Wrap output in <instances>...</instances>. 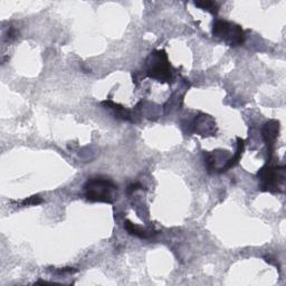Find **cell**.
Returning a JSON list of instances; mask_svg holds the SVG:
<instances>
[{
  "instance_id": "obj_1",
  "label": "cell",
  "mask_w": 286,
  "mask_h": 286,
  "mask_svg": "<svg viewBox=\"0 0 286 286\" xmlns=\"http://www.w3.org/2000/svg\"><path fill=\"white\" fill-rule=\"evenodd\" d=\"M118 186L104 178H92L84 185V194L89 201L113 204L117 199Z\"/></svg>"
},
{
  "instance_id": "obj_2",
  "label": "cell",
  "mask_w": 286,
  "mask_h": 286,
  "mask_svg": "<svg viewBox=\"0 0 286 286\" xmlns=\"http://www.w3.org/2000/svg\"><path fill=\"white\" fill-rule=\"evenodd\" d=\"M147 74L150 78L158 82H170L172 80L173 70L164 51H155L147 60Z\"/></svg>"
},
{
  "instance_id": "obj_3",
  "label": "cell",
  "mask_w": 286,
  "mask_h": 286,
  "mask_svg": "<svg viewBox=\"0 0 286 286\" xmlns=\"http://www.w3.org/2000/svg\"><path fill=\"white\" fill-rule=\"evenodd\" d=\"M257 177L260 181V189L269 192H284L285 168L266 164L259 170Z\"/></svg>"
},
{
  "instance_id": "obj_4",
  "label": "cell",
  "mask_w": 286,
  "mask_h": 286,
  "mask_svg": "<svg viewBox=\"0 0 286 286\" xmlns=\"http://www.w3.org/2000/svg\"><path fill=\"white\" fill-rule=\"evenodd\" d=\"M213 36L233 47L244 44L246 38L245 32L239 25L226 22V20H217L214 24Z\"/></svg>"
},
{
  "instance_id": "obj_5",
  "label": "cell",
  "mask_w": 286,
  "mask_h": 286,
  "mask_svg": "<svg viewBox=\"0 0 286 286\" xmlns=\"http://www.w3.org/2000/svg\"><path fill=\"white\" fill-rule=\"evenodd\" d=\"M280 133V122L275 121V120H272V121L267 122L266 124H264V127L262 128V135L263 139L266 143L268 152H269V159L273 155V151H274L275 142L277 138H279Z\"/></svg>"
},
{
  "instance_id": "obj_6",
  "label": "cell",
  "mask_w": 286,
  "mask_h": 286,
  "mask_svg": "<svg viewBox=\"0 0 286 286\" xmlns=\"http://www.w3.org/2000/svg\"><path fill=\"white\" fill-rule=\"evenodd\" d=\"M215 127H216V122L210 115L200 113L193 121L194 132H197V134L202 136L214 135Z\"/></svg>"
},
{
  "instance_id": "obj_7",
  "label": "cell",
  "mask_w": 286,
  "mask_h": 286,
  "mask_svg": "<svg viewBox=\"0 0 286 286\" xmlns=\"http://www.w3.org/2000/svg\"><path fill=\"white\" fill-rule=\"evenodd\" d=\"M229 159L230 158H229V153H228V151L205 152V164H206V167H207V169H208L209 172L216 171V170H218V163L221 162L219 160L225 161V163H227Z\"/></svg>"
},
{
  "instance_id": "obj_8",
  "label": "cell",
  "mask_w": 286,
  "mask_h": 286,
  "mask_svg": "<svg viewBox=\"0 0 286 286\" xmlns=\"http://www.w3.org/2000/svg\"><path fill=\"white\" fill-rule=\"evenodd\" d=\"M102 105L106 107V109H110L112 112H113L115 118L121 119V120H126V121H130L131 120V113L130 111H127L126 107H123L122 105L117 104V103L112 102V101H104L102 102Z\"/></svg>"
},
{
  "instance_id": "obj_9",
  "label": "cell",
  "mask_w": 286,
  "mask_h": 286,
  "mask_svg": "<svg viewBox=\"0 0 286 286\" xmlns=\"http://www.w3.org/2000/svg\"><path fill=\"white\" fill-rule=\"evenodd\" d=\"M124 228H126L127 231L130 235L135 236V237H139V238H142V239L143 238L144 239L150 238V237H152L153 235H155L152 233V230L144 229V228H142L141 226L135 225V223L128 222V221L124 222Z\"/></svg>"
},
{
  "instance_id": "obj_10",
  "label": "cell",
  "mask_w": 286,
  "mask_h": 286,
  "mask_svg": "<svg viewBox=\"0 0 286 286\" xmlns=\"http://www.w3.org/2000/svg\"><path fill=\"white\" fill-rule=\"evenodd\" d=\"M244 148H245V141L240 138H237V150H236V153L234 157H231V158L228 160V162L226 163L225 168H223L222 172L227 171L228 169L235 167L236 164L238 163V161L240 160V157H242L243 152H244Z\"/></svg>"
},
{
  "instance_id": "obj_11",
  "label": "cell",
  "mask_w": 286,
  "mask_h": 286,
  "mask_svg": "<svg viewBox=\"0 0 286 286\" xmlns=\"http://www.w3.org/2000/svg\"><path fill=\"white\" fill-rule=\"evenodd\" d=\"M194 5L199 8H201L202 10H207L211 12L213 15H217V12L219 10L218 3L214 1H198V2H194Z\"/></svg>"
},
{
  "instance_id": "obj_12",
  "label": "cell",
  "mask_w": 286,
  "mask_h": 286,
  "mask_svg": "<svg viewBox=\"0 0 286 286\" xmlns=\"http://www.w3.org/2000/svg\"><path fill=\"white\" fill-rule=\"evenodd\" d=\"M43 202V199L39 196H32L30 198H26L22 201V206H36Z\"/></svg>"
},
{
  "instance_id": "obj_13",
  "label": "cell",
  "mask_w": 286,
  "mask_h": 286,
  "mask_svg": "<svg viewBox=\"0 0 286 286\" xmlns=\"http://www.w3.org/2000/svg\"><path fill=\"white\" fill-rule=\"evenodd\" d=\"M77 269L76 268H73V267H64V268H59V269H55V273L56 274H66V273H68V274H73V273H76Z\"/></svg>"
},
{
  "instance_id": "obj_14",
  "label": "cell",
  "mask_w": 286,
  "mask_h": 286,
  "mask_svg": "<svg viewBox=\"0 0 286 286\" xmlns=\"http://www.w3.org/2000/svg\"><path fill=\"white\" fill-rule=\"evenodd\" d=\"M16 35H17V32H16L15 28H12L10 27L9 30H8V32H7V36H6V38L7 40H12L16 37Z\"/></svg>"
},
{
  "instance_id": "obj_15",
  "label": "cell",
  "mask_w": 286,
  "mask_h": 286,
  "mask_svg": "<svg viewBox=\"0 0 286 286\" xmlns=\"http://www.w3.org/2000/svg\"><path fill=\"white\" fill-rule=\"evenodd\" d=\"M139 189H142V185H140V184H133V185L128 186L127 192L128 193H132L133 191H136V190H139Z\"/></svg>"
}]
</instances>
